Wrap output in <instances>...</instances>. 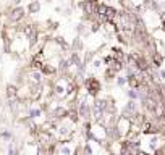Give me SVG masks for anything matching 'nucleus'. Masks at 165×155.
Returning a JSON list of instances; mask_svg holds the SVG:
<instances>
[{"mask_svg":"<svg viewBox=\"0 0 165 155\" xmlns=\"http://www.w3.org/2000/svg\"><path fill=\"white\" fill-rule=\"evenodd\" d=\"M100 11H102V16H104L105 20H110V18H113V8H107V7H102L100 8Z\"/></svg>","mask_w":165,"mask_h":155,"instance_id":"f257e3e1","label":"nucleus"},{"mask_svg":"<svg viewBox=\"0 0 165 155\" xmlns=\"http://www.w3.org/2000/svg\"><path fill=\"white\" fill-rule=\"evenodd\" d=\"M15 13H16V15H13V20H16V18H21V13H23V10H16Z\"/></svg>","mask_w":165,"mask_h":155,"instance_id":"f03ea898","label":"nucleus"}]
</instances>
